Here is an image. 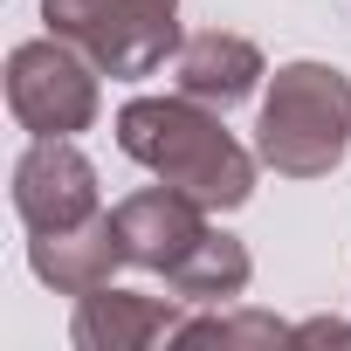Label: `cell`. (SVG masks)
I'll return each instance as SVG.
<instances>
[{"instance_id":"3957f363","label":"cell","mask_w":351,"mask_h":351,"mask_svg":"<svg viewBox=\"0 0 351 351\" xmlns=\"http://www.w3.org/2000/svg\"><path fill=\"white\" fill-rule=\"evenodd\" d=\"M42 21L124 83L152 76L180 49V0H42Z\"/></svg>"},{"instance_id":"8fae6325","label":"cell","mask_w":351,"mask_h":351,"mask_svg":"<svg viewBox=\"0 0 351 351\" xmlns=\"http://www.w3.org/2000/svg\"><path fill=\"white\" fill-rule=\"evenodd\" d=\"M172 344H221V351H276L289 344V324L269 317V310H234V317H200V324H180Z\"/></svg>"},{"instance_id":"6da1fadb","label":"cell","mask_w":351,"mask_h":351,"mask_svg":"<svg viewBox=\"0 0 351 351\" xmlns=\"http://www.w3.org/2000/svg\"><path fill=\"white\" fill-rule=\"evenodd\" d=\"M117 152L158 172L165 186L193 193L207 214H228L255 193V158L221 131V117L200 97H131L117 110Z\"/></svg>"},{"instance_id":"52a82bcc","label":"cell","mask_w":351,"mask_h":351,"mask_svg":"<svg viewBox=\"0 0 351 351\" xmlns=\"http://www.w3.org/2000/svg\"><path fill=\"white\" fill-rule=\"evenodd\" d=\"M117 262H131V255H124V234H117V214H90V221H76V228H56V234H35V241H28V269H35L49 289H62V296L104 289Z\"/></svg>"},{"instance_id":"7c38bea8","label":"cell","mask_w":351,"mask_h":351,"mask_svg":"<svg viewBox=\"0 0 351 351\" xmlns=\"http://www.w3.org/2000/svg\"><path fill=\"white\" fill-rule=\"evenodd\" d=\"M289 344H344L351 351V324L344 317H310V324H289Z\"/></svg>"},{"instance_id":"30bf717a","label":"cell","mask_w":351,"mask_h":351,"mask_svg":"<svg viewBox=\"0 0 351 351\" xmlns=\"http://www.w3.org/2000/svg\"><path fill=\"white\" fill-rule=\"evenodd\" d=\"M248 276H255L248 248H241L234 234H221V228H207L180 262L165 269V282L180 289V303H234V296L248 289Z\"/></svg>"},{"instance_id":"277c9868","label":"cell","mask_w":351,"mask_h":351,"mask_svg":"<svg viewBox=\"0 0 351 351\" xmlns=\"http://www.w3.org/2000/svg\"><path fill=\"white\" fill-rule=\"evenodd\" d=\"M97 76L104 69L62 35L21 42L8 56V110L35 138H76L97 124Z\"/></svg>"},{"instance_id":"9c48e42d","label":"cell","mask_w":351,"mask_h":351,"mask_svg":"<svg viewBox=\"0 0 351 351\" xmlns=\"http://www.w3.org/2000/svg\"><path fill=\"white\" fill-rule=\"evenodd\" d=\"M255 83H262V49L248 42V35H228V28H207V35H193V42H180V90L186 97H200V104H241V97H255Z\"/></svg>"},{"instance_id":"7a4b0ae2","label":"cell","mask_w":351,"mask_h":351,"mask_svg":"<svg viewBox=\"0 0 351 351\" xmlns=\"http://www.w3.org/2000/svg\"><path fill=\"white\" fill-rule=\"evenodd\" d=\"M351 145V76L330 62H289L276 69L255 124V158L282 180H324Z\"/></svg>"},{"instance_id":"ba28073f","label":"cell","mask_w":351,"mask_h":351,"mask_svg":"<svg viewBox=\"0 0 351 351\" xmlns=\"http://www.w3.org/2000/svg\"><path fill=\"white\" fill-rule=\"evenodd\" d=\"M180 330V303H158V296H138V289H90L76 296V317H69V337L76 351H145L158 337Z\"/></svg>"},{"instance_id":"8992f818","label":"cell","mask_w":351,"mask_h":351,"mask_svg":"<svg viewBox=\"0 0 351 351\" xmlns=\"http://www.w3.org/2000/svg\"><path fill=\"white\" fill-rule=\"evenodd\" d=\"M110 214H117V234H124L131 269H152V276H165L172 262L207 234V207L193 193H180V186H145V193L117 200Z\"/></svg>"},{"instance_id":"5b68a950","label":"cell","mask_w":351,"mask_h":351,"mask_svg":"<svg viewBox=\"0 0 351 351\" xmlns=\"http://www.w3.org/2000/svg\"><path fill=\"white\" fill-rule=\"evenodd\" d=\"M14 214L28 221V234H56L97 214V165L69 145V138H35L14 158Z\"/></svg>"}]
</instances>
